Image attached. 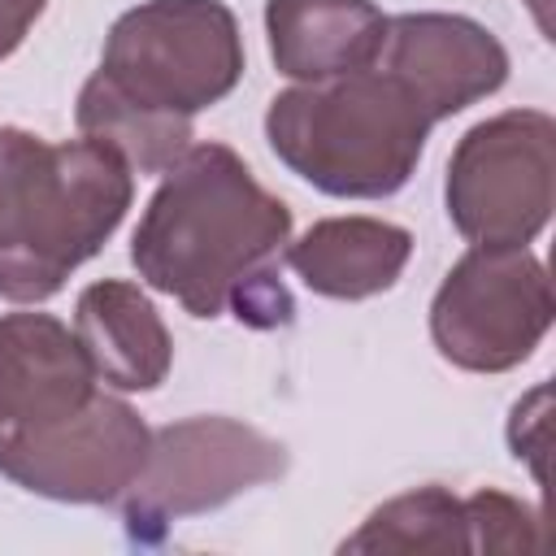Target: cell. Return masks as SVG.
Segmentation results:
<instances>
[{
	"mask_svg": "<svg viewBox=\"0 0 556 556\" xmlns=\"http://www.w3.org/2000/svg\"><path fill=\"white\" fill-rule=\"evenodd\" d=\"M465 517H469V552H534L543 543L539 513L504 491L482 486L465 495Z\"/></svg>",
	"mask_w": 556,
	"mask_h": 556,
	"instance_id": "cell-16",
	"label": "cell"
},
{
	"mask_svg": "<svg viewBox=\"0 0 556 556\" xmlns=\"http://www.w3.org/2000/svg\"><path fill=\"white\" fill-rule=\"evenodd\" d=\"M96 74L135 109L191 122L239 87L243 35L222 0H143L109 26Z\"/></svg>",
	"mask_w": 556,
	"mask_h": 556,
	"instance_id": "cell-4",
	"label": "cell"
},
{
	"mask_svg": "<svg viewBox=\"0 0 556 556\" xmlns=\"http://www.w3.org/2000/svg\"><path fill=\"white\" fill-rule=\"evenodd\" d=\"M291 239V208L256 182L226 143H191L152 191L130 261L152 291L174 295L191 317L235 313L252 330L291 326L295 300L278 274Z\"/></svg>",
	"mask_w": 556,
	"mask_h": 556,
	"instance_id": "cell-1",
	"label": "cell"
},
{
	"mask_svg": "<svg viewBox=\"0 0 556 556\" xmlns=\"http://www.w3.org/2000/svg\"><path fill=\"white\" fill-rule=\"evenodd\" d=\"M287 447L235 417H182L152 430L148 460L122 495L130 539H161L169 521L213 513L287 473Z\"/></svg>",
	"mask_w": 556,
	"mask_h": 556,
	"instance_id": "cell-6",
	"label": "cell"
},
{
	"mask_svg": "<svg viewBox=\"0 0 556 556\" xmlns=\"http://www.w3.org/2000/svg\"><path fill=\"white\" fill-rule=\"evenodd\" d=\"M265 35L278 74L326 83L378 61L387 13L374 0H265Z\"/></svg>",
	"mask_w": 556,
	"mask_h": 556,
	"instance_id": "cell-12",
	"label": "cell"
},
{
	"mask_svg": "<svg viewBox=\"0 0 556 556\" xmlns=\"http://www.w3.org/2000/svg\"><path fill=\"white\" fill-rule=\"evenodd\" d=\"M152 430L117 395H91L48 426L0 430V473L56 504H117L148 460Z\"/></svg>",
	"mask_w": 556,
	"mask_h": 556,
	"instance_id": "cell-8",
	"label": "cell"
},
{
	"mask_svg": "<svg viewBox=\"0 0 556 556\" xmlns=\"http://www.w3.org/2000/svg\"><path fill=\"white\" fill-rule=\"evenodd\" d=\"M408 256L413 235L382 217H321L282 248L295 278L326 300H369L391 291Z\"/></svg>",
	"mask_w": 556,
	"mask_h": 556,
	"instance_id": "cell-13",
	"label": "cell"
},
{
	"mask_svg": "<svg viewBox=\"0 0 556 556\" xmlns=\"http://www.w3.org/2000/svg\"><path fill=\"white\" fill-rule=\"evenodd\" d=\"M378 65L395 74L430 122H443L508 78V48L465 13H400L387 17Z\"/></svg>",
	"mask_w": 556,
	"mask_h": 556,
	"instance_id": "cell-9",
	"label": "cell"
},
{
	"mask_svg": "<svg viewBox=\"0 0 556 556\" xmlns=\"http://www.w3.org/2000/svg\"><path fill=\"white\" fill-rule=\"evenodd\" d=\"M74 334L96 369V382L113 391H156L174 365L169 326L161 321L148 291L126 278H100L83 287Z\"/></svg>",
	"mask_w": 556,
	"mask_h": 556,
	"instance_id": "cell-11",
	"label": "cell"
},
{
	"mask_svg": "<svg viewBox=\"0 0 556 556\" xmlns=\"http://www.w3.org/2000/svg\"><path fill=\"white\" fill-rule=\"evenodd\" d=\"M43 9L48 0H0V61L22 48V39L30 35Z\"/></svg>",
	"mask_w": 556,
	"mask_h": 556,
	"instance_id": "cell-17",
	"label": "cell"
},
{
	"mask_svg": "<svg viewBox=\"0 0 556 556\" xmlns=\"http://www.w3.org/2000/svg\"><path fill=\"white\" fill-rule=\"evenodd\" d=\"M530 4V13H534V22H539V30H543V39H552V0H526Z\"/></svg>",
	"mask_w": 556,
	"mask_h": 556,
	"instance_id": "cell-18",
	"label": "cell"
},
{
	"mask_svg": "<svg viewBox=\"0 0 556 556\" xmlns=\"http://www.w3.org/2000/svg\"><path fill=\"white\" fill-rule=\"evenodd\" d=\"M552 326L547 265L526 243H473L430 300V339L469 374H504L534 356Z\"/></svg>",
	"mask_w": 556,
	"mask_h": 556,
	"instance_id": "cell-5",
	"label": "cell"
},
{
	"mask_svg": "<svg viewBox=\"0 0 556 556\" xmlns=\"http://www.w3.org/2000/svg\"><path fill=\"white\" fill-rule=\"evenodd\" d=\"M74 122L87 139L109 143L135 174H165L191 148V122H169L148 109H135L100 74L83 83Z\"/></svg>",
	"mask_w": 556,
	"mask_h": 556,
	"instance_id": "cell-14",
	"label": "cell"
},
{
	"mask_svg": "<svg viewBox=\"0 0 556 556\" xmlns=\"http://www.w3.org/2000/svg\"><path fill=\"white\" fill-rule=\"evenodd\" d=\"M430 126L417 96L378 61L326 83H295L265 113L274 156L339 200L395 195L417 174Z\"/></svg>",
	"mask_w": 556,
	"mask_h": 556,
	"instance_id": "cell-3",
	"label": "cell"
},
{
	"mask_svg": "<svg viewBox=\"0 0 556 556\" xmlns=\"http://www.w3.org/2000/svg\"><path fill=\"white\" fill-rule=\"evenodd\" d=\"M135 169L100 139L0 126V300L43 304L122 226Z\"/></svg>",
	"mask_w": 556,
	"mask_h": 556,
	"instance_id": "cell-2",
	"label": "cell"
},
{
	"mask_svg": "<svg viewBox=\"0 0 556 556\" xmlns=\"http://www.w3.org/2000/svg\"><path fill=\"white\" fill-rule=\"evenodd\" d=\"M339 552H469L465 500L447 486H417L378 504Z\"/></svg>",
	"mask_w": 556,
	"mask_h": 556,
	"instance_id": "cell-15",
	"label": "cell"
},
{
	"mask_svg": "<svg viewBox=\"0 0 556 556\" xmlns=\"http://www.w3.org/2000/svg\"><path fill=\"white\" fill-rule=\"evenodd\" d=\"M96 395L78 334L48 313L0 317V430L48 426Z\"/></svg>",
	"mask_w": 556,
	"mask_h": 556,
	"instance_id": "cell-10",
	"label": "cell"
},
{
	"mask_svg": "<svg viewBox=\"0 0 556 556\" xmlns=\"http://www.w3.org/2000/svg\"><path fill=\"white\" fill-rule=\"evenodd\" d=\"M556 122L508 109L460 135L447 161V217L469 243H530L552 222Z\"/></svg>",
	"mask_w": 556,
	"mask_h": 556,
	"instance_id": "cell-7",
	"label": "cell"
}]
</instances>
